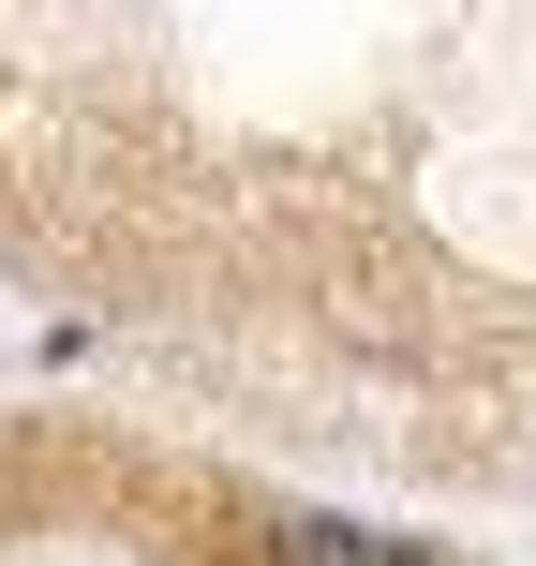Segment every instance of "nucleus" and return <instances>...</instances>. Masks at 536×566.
<instances>
[{"label":"nucleus","mask_w":536,"mask_h":566,"mask_svg":"<svg viewBox=\"0 0 536 566\" xmlns=\"http://www.w3.org/2000/svg\"><path fill=\"white\" fill-rule=\"evenodd\" d=\"M269 566H432V552L372 537V522H269Z\"/></svg>","instance_id":"1"}]
</instances>
